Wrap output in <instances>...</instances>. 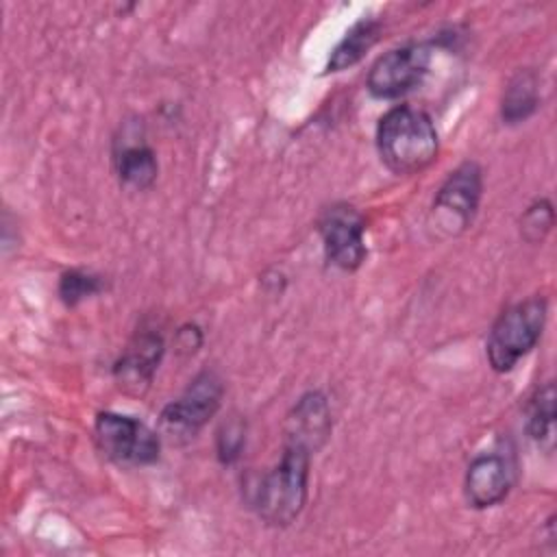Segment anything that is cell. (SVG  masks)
Returning <instances> with one entry per match:
<instances>
[{"instance_id":"cell-7","label":"cell","mask_w":557,"mask_h":557,"mask_svg":"<svg viewBox=\"0 0 557 557\" xmlns=\"http://www.w3.org/2000/svg\"><path fill=\"white\" fill-rule=\"evenodd\" d=\"M429 48L422 44H407L387 50L374 61L368 72L366 87L374 98H398L420 85L429 70Z\"/></svg>"},{"instance_id":"cell-8","label":"cell","mask_w":557,"mask_h":557,"mask_svg":"<svg viewBox=\"0 0 557 557\" xmlns=\"http://www.w3.org/2000/svg\"><path fill=\"white\" fill-rule=\"evenodd\" d=\"M320 235L326 259L342 270H357L366 257L363 215L346 202L331 205L320 218Z\"/></svg>"},{"instance_id":"cell-3","label":"cell","mask_w":557,"mask_h":557,"mask_svg":"<svg viewBox=\"0 0 557 557\" xmlns=\"http://www.w3.org/2000/svg\"><path fill=\"white\" fill-rule=\"evenodd\" d=\"M546 322V300L531 296L507 307L492 324L487 337V361L496 372H509L540 339Z\"/></svg>"},{"instance_id":"cell-15","label":"cell","mask_w":557,"mask_h":557,"mask_svg":"<svg viewBox=\"0 0 557 557\" xmlns=\"http://www.w3.org/2000/svg\"><path fill=\"white\" fill-rule=\"evenodd\" d=\"M529 435L544 453L555 448V385L546 383L535 392L529 407Z\"/></svg>"},{"instance_id":"cell-11","label":"cell","mask_w":557,"mask_h":557,"mask_svg":"<svg viewBox=\"0 0 557 557\" xmlns=\"http://www.w3.org/2000/svg\"><path fill=\"white\" fill-rule=\"evenodd\" d=\"M331 433V409L320 392L305 394L285 420V444L315 453Z\"/></svg>"},{"instance_id":"cell-14","label":"cell","mask_w":557,"mask_h":557,"mask_svg":"<svg viewBox=\"0 0 557 557\" xmlns=\"http://www.w3.org/2000/svg\"><path fill=\"white\" fill-rule=\"evenodd\" d=\"M159 165L152 148L146 144H133L126 146L117 154V174L120 181L135 189H148L157 178Z\"/></svg>"},{"instance_id":"cell-16","label":"cell","mask_w":557,"mask_h":557,"mask_svg":"<svg viewBox=\"0 0 557 557\" xmlns=\"http://www.w3.org/2000/svg\"><path fill=\"white\" fill-rule=\"evenodd\" d=\"M102 289V281L96 274L83 270H67L59 281V296L65 305H76Z\"/></svg>"},{"instance_id":"cell-10","label":"cell","mask_w":557,"mask_h":557,"mask_svg":"<svg viewBox=\"0 0 557 557\" xmlns=\"http://www.w3.org/2000/svg\"><path fill=\"white\" fill-rule=\"evenodd\" d=\"M513 483V470L500 453L476 455L466 472V498L472 507H494L507 498Z\"/></svg>"},{"instance_id":"cell-6","label":"cell","mask_w":557,"mask_h":557,"mask_svg":"<svg viewBox=\"0 0 557 557\" xmlns=\"http://www.w3.org/2000/svg\"><path fill=\"white\" fill-rule=\"evenodd\" d=\"M483 191V174L474 161L461 163L444 185L437 189L431 218L433 226L444 235H459L463 233L476 213L479 200Z\"/></svg>"},{"instance_id":"cell-17","label":"cell","mask_w":557,"mask_h":557,"mask_svg":"<svg viewBox=\"0 0 557 557\" xmlns=\"http://www.w3.org/2000/svg\"><path fill=\"white\" fill-rule=\"evenodd\" d=\"M555 220L553 213V205L546 198L535 200L520 218V235L529 242V244H537L546 237V233L550 231Z\"/></svg>"},{"instance_id":"cell-4","label":"cell","mask_w":557,"mask_h":557,"mask_svg":"<svg viewBox=\"0 0 557 557\" xmlns=\"http://www.w3.org/2000/svg\"><path fill=\"white\" fill-rule=\"evenodd\" d=\"M224 385L215 372H200L181 398L163 407L159 416V435L172 444H185L196 437L205 422L218 411Z\"/></svg>"},{"instance_id":"cell-2","label":"cell","mask_w":557,"mask_h":557,"mask_svg":"<svg viewBox=\"0 0 557 557\" xmlns=\"http://www.w3.org/2000/svg\"><path fill=\"white\" fill-rule=\"evenodd\" d=\"M311 453L302 446L285 444L283 457L257 487L255 507L259 518L272 527L292 524L307 503Z\"/></svg>"},{"instance_id":"cell-9","label":"cell","mask_w":557,"mask_h":557,"mask_svg":"<svg viewBox=\"0 0 557 557\" xmlns=\"http://www.w3.org/2000/svg\"><path fill=\"white\" fill-rule=\"evenodd\" d=\"M161 355H163V339L157 331L137 333L113 368L117 385L128 394L141 396L152 383Z\"/></svg>"},{"instance_id":"cell-13","label":"cell","mask_w":557,"mask_h":557,"mask_svg":"<svg viewBox=\"0 0 557 557\" xmlns=\"http://www.w3.org/2000/svg\"><path fill=\"white\" fill-rule=\"evenodd\" d=\"M379 35H381V24L376 20L363 17L357 24H352L342 37V41L333 48L326 63V72H342L355 65L376 44Z\"/></svg>"},{"instance_id":"cell-12","label":"cell","mask_w":557,"mask_h":557,"mask_svg":"<svg viewBox=\"0 0 557 557\" xmlns=\"http://www.w3.org/2000/svg\"><path fill=\"white\" fill-rule=\"evenodd\" d=\"M537 74L533 70H518L503 94L500 102V117L507 124L524 122L537 109Z\"/></svg>"},{"instance_id":"cell-1","label":"cell","mask_w":557,"mask_h":557,"mask_svg":"<svg viewBox=\"0 0 557 557\" xmlns=\"http://www.w3.org/2000/svg\"><path fill=\"white\" fill-rule=\"evenodd\" d=\"M376 148L389 172L416 174L437 157V131L424 111L394 107L379 120Z\"/></svg>"},{"instance_id":"cell-5","label":"cell","mask_w":557,"mask_h":557,"mask_svg":"<svg viewBox=\"0 0 557 557\" xmlns=\"http://www.w3.org/2000/svg\"><path fill=\"white\" fill-rule=\"evenodd\" d=\"M94 431L100 450L120 466H148L159 459V433L131 416L102 411Z\"/></svg>"},{"instance_id":"cell-18","label":"cell","mask_w":557,"mask_h":557,"mask_svg":"<svg viewBox=\"0 0 557 557\" xmlns=\"http://www.w3.org/2000/svg\"><path fill=\"white\" fill-rule=\"evenodd\" d=\"M246 442V429L244 422L237 418H231L228 422H224L218 431V457L224 463H231L239 457L242 448Z\"/></svg>"}]
</instances>
